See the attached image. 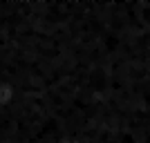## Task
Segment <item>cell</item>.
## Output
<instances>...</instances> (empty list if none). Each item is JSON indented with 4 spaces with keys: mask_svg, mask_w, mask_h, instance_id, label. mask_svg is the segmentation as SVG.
<instances>
[{
    "mask_svg": "<svg viewBox=\"0 0 150 143\" xmlns=\"http://www.w3.org/2000/svg\"><path fill=\"white\" fill-rule=\"evenodd\" d=\"M61 143H83V141H81L79 137H65V139H63Z\"/></svg>",
    "mask_w": 150,
    "mask_h": 143,
    "instance_id": "cell-1",
    "label": "cell"
}]
</instances>
